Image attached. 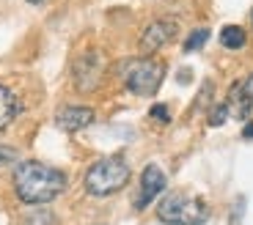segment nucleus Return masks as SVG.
<instances>
[{
    "label": "nucleus",
    "instance_id": "nucleus-1",
    "mask_svg": "<svg viewBox=\"0 0 253 225\" xmlns=\"http://www.w3.org/2000/svg\"><path fill=\"white\" fill-rule=\"evenodd\" d=\"M63 189H66V173L52 165L28 159V162H19L14 170V192L28 206L50 203Z\"/></svg>",
    "mask_w": 253,
    "mask_h": 225
},
{
    "label": "nucleus",
    "instance_id": "nucleus-2",
    "mask_svg": "<svg viewBox=\"0 0 253 225\" xmlns=\"http://www.w3.org/2000/svg\"><path fill=\"white\" fill-rule=\"evenodd\" d=\"M119 77L126 85V91L135 96H154L157 88L163 85L165 63L157 58H129L119 66Z\"/></svg>",
    "mask_w": 253,
    "mask_h": 225
},
{
    "label": "nucleus",
    "instance_id": "nucleus-3",
    "mask_svg": "<svg viewBox=\"0 0 253 225\" xmlns=\"http://www.w3.org/2000/svg\"><path fill=\"white\" fill-rule=\"evenodd\" d=\"M126 182H129V165L121 156H105V159L91 165L85 173V189L96 198L119 192Z\"/></svg>",
    "mask_w": 253,
    "mask_h": 225
},
{
    "label": "nucleus",
    "instance_id": "nucleus-4",
    "mask_svg": "<svg viewBox=\"0 0 253 225\" xmlns=\"http://www.w3.org/2000/svg\"><path fill=\"white\" fill-rule=\"evenodd\" d=\"M157 217L165 225H204L209 220V209L204 200L173 192L157 206Z\"/></svg>",
    "mask_w": 253,
    "mask_h": 225
},
{
    "label": "nucleus",
    "instance_id": "nucleus-5",
    "mask_svg": "<svg viewBox=\"0 0 253 225\" xmlns=\"http://www.w3.org/2000/svg\"><path fill=\"white\" fill-rule=\"evenodd\" d=\"M75 85L77 91H83V94H88V91H96L102 82V75H105V55L96 50H85L80 58L75 61Z\"/></svg>",
    "mask_w": 253,
    "mask_h": 225
},
{
    "label": "nucleus",
    "instance_id": "nucleus-6",
    "mask_svg": "<svg viewBox=\"0 0 253 225\" xmlns=\"http://www.w3.org/2000/svg\"><path fill=\"white\" fill-rule=\"evenodd\" d=\"M179 25L173 19H154L152 25H146V31L140 33V50L143 52H157L163 50L168 41H173Z\"/></svg>",
    "mask_w": 253,
    "mask_h": 225
},
{
    "label": "nucleus",
    "instance_id": "nucleus-7",
    "mask_svg": "<svg viewBox=\"0 0 253 225\" xmlns=\"http://www.w3.org/2000/svg\"><path fill=\"white\" fill-rule=\"evenodd\" d=\"M165 189V173L163 168L157 165H146L143 168V176H140V189H138V198H135V209L143 212L154 198Z\"/></svg>",
    "mask_w": 253,
    "mask_h": 225
},
{
    "label": "nucleus",
    "instance_id": "nucleus-8",
    "mask_svg": "<svg viewBox=\"0 0 253 225\" xmlns=\"http://www.w3.org/2000/svg\"><path fill=\"white\" fill-rule=\"evenodd\" d=\"M94 110L91 107H80V105H72V107H63V110H58L55 115V124L61 126L63 132H80L85 129V126L94 124Z\"/></svg>",
    "mask_w": 253,
    "mask_h": 225
},
{
    "label": "nucleus",
    "instance_id": "nucleus-9",
    "mask_svg": "<svg viewBox=\"0 0 253 225\" xmlns=\"http://www.w3.org/2000/svg\"><path fill=\"white\" fill-rule=\"evenodd\" d=\"M228 112H234V118L240 121H248L251 118V110H253V99L248 96L245 91V82H234L231 91H228Z\"/></svg>",
    "mask_w": 253,
    "mask_h": 225
},
{
    "label": "nucleus",
    "instance_id": "nucleus-10",
    "mask_svg": "<svg viewBox=\"0 0 253 225\" xmlns=\"http://www.w3.org/2000/svg\"><path fill=\"white\" fill-rule=\"evenodd\" d=\"M19 112V99L14 91H8L6 85H0V129H6Z\"/></svg>",
    "mask_w": 253,
    "mask_h": 225
},
{
    "label": "nucleus",
    "instance_id": "nucleus-11",
    "mask_svg": "<svg viewBox=\"0 0 253 225\" xmlns=\"http://www.w3.org/2000/svg\"><path fill=\"white\" fill-rule=\"evenodd\" d=\"M245 41H248V36H245V31H242L240 25H226L220 31V44L228 47V50H242Z\"/></svg>",
    "mask_w": 253,
    "mask_h": 225
},
{
    "label": "nucleus",
    "instance_id": "nucleus-12",
    "mask_svg": "<svg viewBox=\"0 0 253 225\" xmlns=\"http://www.w3.org/2000/svg\"><path fill=\"white\" fill-rule=\"evenodd\" d=\"M19 225H55V214L50 209L39 206V209H31L28 214H22Z\"/></svg>",
    "mask_w": 253,
    "mask_h": 225
},
{
    "label": "nucleus",
    "instance_id": "nucleus-13",
    "mask_svg": "<svg viewBox=\"0 0 253 225\" xmlns=\"http://www.w3.org/2000/svg\"><path fill=\"white\" fill-rule=\"evenodd\" d=\"M209 41V31L207 28H196V31L187 36V41H184V52H196V50H201L204 44Z\"/></svg>",
    "mask_w": 253,
    "mask_h": 225
},
{
    "label": "nucleus",
    "instance_id": "nucleus-14",
    "mask_svg": "<svg viewBox=\"0 0 253 225\" xmlns=\"http://www.w3.org/2000/svg\"><path fill=\"white\" fill-rule=\"evenodd\" d=\"M226 118H228V105H217L215 110L209 112V126H220V124H226Z\"/></svg>",
    "mask_w": 253,
    "mask_h": 225
},
{
    "label": "nucleus",
    "instance_id": "nucleus-15",
    "mask_svg": "<svg viewBox=\"0 0 253 225\" xmlns=\"http://www.w3.org/2000/svg\"><path fill=\"white\" fill-rule=\"evenodd\" d=\"M149 115H152L157 124H168V121H171V110H168L165 105H154L152 110H149Z\"/></svg>",
    "mask_w": 253,
    "mask_h": 225
},
{
    "label": "nucleus",
    "instance_id": "nucleus-16",
    "mask_svg": "<svg viewBox=\"0 0 253 225\" xmlns=\"http://www.w3.org/2000/svg\"><path fill=\"white\" fill-rule=\"evenodd\" d=\"M17 159H19L17 149H11V146H0V168H6V165L17 162Z\"/></svg>",
    "mask_w": 253,
    "mask_h": 225
},
{
    "label": "nucleus",
    "instance_id": "nucleus-17",
    "mask_svg": "<svg viewBox=\"0 0 253 225\" xmlns=\"http://www.w3.org/2000/svg\"><path fill=\"white\" fill-rule=\"evenodd\" d=\"M245 91H248V96H251V99H253V75H251V77H248V80H245Z\"/></svg>",
    "mask_w": 253,
    "mask_h": 225
},
{
    "label": "nucleus",
    "instance_id": "nucleus-18",
    "mask_svg": "<svg viewBox=\"0 0 253 225\" xmlns=\"http://www.w3.org/2000/svg\"><path fill=\"white\" fill-rule=\"evenodd\" d=\"M242 138H253V124H245V129H242Z\"/></svg>",
    "mask_w": 253,
    "mask_h": 225
},
{
    "label": "nucleus",
    "instance_id": "nucleus-19",
    "mask_svg": "<svg viewBox=\"0 0 253 225\" xmlns=\"http://www.w3.org/2000/svg\"><path fill=\"white\" fill-rule=\"evenodd\" d=\"M28 3H33V6H36V3H42V0H28Z\"/></svg>",
    "mask_w": 253,
    "mask_h": 225
},
{
    "label": "nucleus",
    "instance_id": "nucleus-20",
    "mask_svg": "<svg viewBox=\"0 0 253 225\" xmlns=\"http://www.w3.org/2000/svg\"><path fill=\"white\" fill-rule=\"evenodd\" d=\"M251 19H253V17H251Z\"/></svg>",
    "mask_w": 253,
    "mask_h": 225
}]
</instances>
